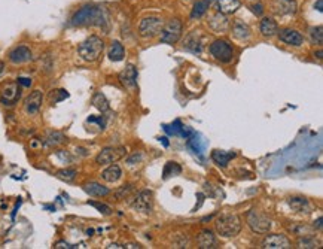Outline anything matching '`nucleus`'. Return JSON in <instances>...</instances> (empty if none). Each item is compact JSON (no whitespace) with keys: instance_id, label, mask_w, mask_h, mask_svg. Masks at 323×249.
Listing matches in <instances>:
<instances>
[{"instance_id":"nucleus-1","label":"nucleus","mask_w":323,"mask_h":249,"mask_svg":"<svg viewBox=\"0 0 323 249\" xmlns=\"http://www.w3.org/2000/svg\"><path fill=\"white\" fill-rule=\"evenodd\" d=\"M108 23V12L102 6H82L73 17L70 24L75 27L81 26H99L103 27Z\"/></svg>"},{"instance_id":"nucleus-2","label":"nucleus","mask_w":323,"mask_h":249,"mask_svg":"<svg viewBox=\"0 0 323 249\" xmlns=\"http://www.w3.org/2000/svg\"><path fill=\"white\" fill-rule=\"evenodd\" d=\"M215 228L220 237H225V239L235 237L241 231V219L235 213H225L216 219Z\"/></svg>"},{"instance_id":"nucleus-3","label":"nucleus","mask_w":323,"mask_h":249,"mask_svg":"<svg viewBox=\"0 0 323 249\" xmlns=\"http://www.w3.org/2000/svg\"><path fill=\"white\" fill-rule=\"evenodd\" d=\"M103 50H105V42L99 36H90L82 44H79L78 54L81 56L82 60L93 63L100 59Z\"/></svg>"},{"instance_id":"nucleus-4","label":"nucleus","mask_w":323,"mask_h":249,"mask_svg":"<svg viewBox=\"0 0 323 249\" xmlns=\"http://www.w3.org/2000/svg\"><path fill=\"white\" fill-rule=\"evenodd\" d=\"M246 221H247V225L250 227V230L253 233H258V234L268 233L271 230V225H272L271 219L258 209H250L246 215Z\"/></svg>"},{"instance_id":"nucleus-5","label":"nucleus","mask_w":323,"mask_h":249,"mask_svg":"<svg viewBox=\"0 0 323 249\" xmlns=\"http://www.w3.org/2000/svg\"><path fill=\"white\" fill-rule=\"evenodd\" d=\"M182 29H183V26H182L180 20H177V18L168 20L162 26V29L160 32L161 33V42L162 44H168V45L176 44L180 39V36H182Z\"/></svg>"},{"instance_id":"nucleus-6","label":"nucleus","mask_w":323,"mask_h":249,"mask_svg":"<svg viewBox=\"0 0 323 249\" xmlns=\"http://www.w3.org/2000/svg\"><path fill=\"white\" fill-rule=\"evenodd\" d=\"M209 53H210V56L215 60H217L220 63H231L232 59H234V50H232V47L226 41H223V39L215 41L209 47Z\"/></svg>"},{"instance_id":"nucleus-7","label":"nucleus","mask_w":323,"mask_h":249,"mask_svg":"<svg viewBox=\"0 0 323 249\" xmlns=\"http://www.w3.org/2000/svg\"><path fill=\"white\" fill-rule=\"evenodd\" d=\"M162 26H164L162 18H160V17H146L139 24V35L143 39H152L161 32Z\"/></svg>"},{"instance_id":"nucleus-8","label":"nucleus","mask_w":323,"mask_h":249,"mask_svg":"<svg viewBox=\"0 0 323 249\" xmlns=\"http://www.w3.org/2000/svg\"><path fill=\"white\" fill-rule=\"evenodd\" d=\"M21 97V85L18 82H8L0 91V102L5 106H14Z\"/></svg>"},{"instance_id":"nucleus-9","label":"nucleus","mask_w":323,"mask_h":249,"mask_svg":"<svg viewBox=\"0 0 323 249\" xmlns=\"http://www.w3.org/2000/svg\"><path fill=\"white\" fill-rule=\"evenodd\" d=\"M133 209L142 213H151L154 209V194L149 189H143L137 192L134 201H133Z\"/></svg>"},{"instance_id":"nucleus-10","label":"nucleus","mask_w":323,"mask_h":249,"mask_svg":"<svg viewBox=\"0 0 323 249\" xmlns=\"http://www.w3.org/2000/svg\"><path fill=\"white\" fill-rule=\"evenodd\" d=\"M125 152H127V151H125V148H122V146H119V148H113V146L105 148V149L100 151V154L97 155L96 161H97V164H102V166L112 164V163L118 161L119 158H122V157L125 155Z\"/></svg>"},{"instance_id":"nucleus-11","label":"nucleus","mask_w":323,"mask_h":249,"mask_svg":"<svg viewBox=\"0 0 323 249\" xmlns=\"http://www.w3.org/2000/svg\"><path fill=\"white\" fill-rule=\"evenodd\" d=\"M262 248L264 249H289L292 248V243L289 239L283 234H269L262 240Z\"/></svg>"},{"instance_id":"nucleus-12","label":"nucleus","mask_w":323,"mask_h":249,"mask_svg":"<svg viewBox=\"0 0 323 249\" xmlns=\"http://www.w3.org/2000/svg\"><path fill=\"white\" fill-rule=\"evenodd\" d=\"M287 206L292 209V212L295 213H301V215H310L313 212L311 203L301 195H293L287 198Z\"/></svg>"},{"instance_id":"nucleus-13","label":"nucleus","mask_w":323,"mask_h":249,"mask_svg":"<svg viewBox=\"0 0 323 249\" xmlns=\"http://www.w3.org/2000/svg\"><path fill=\"white\" fill-rule=\"evenodd\" d=\"M271 9L275 15H293L296 12V2L295 0H272Z\"/></svg>"},{"instance_id":"nucleus-14","label":"nucleus","mask_w":323,"mask_h":249,"mask_svg":"<svg viewBox=\"0 0 323 249\" xmlns=\"http://www.w3.org/2000/svg\"><path fill=\"white\" fill-rule=\"evenodd\" d=\"M42 103H44V94L41 90H35L29 94V97L26 99V103H24V109L29 115H36L41 108H42Z\"/></svg>"},{"instance_id":"nucleus-15","label":"nucleus","mask_w":323,"mask_h":249,"mask_svg":"<svg viewBox=\"0 0 323 249\" xmlns=\"http://www.w3.org/2000/svg\"><path fill=\"white\" fill-rule=\"evenodd\" d=\"M9 60L14 64H24V63H29V62L33 60V54H32L30 48H27L24 45H20V47H17L15 50H12L9 53Z\"/></svg>"},{"instance_id":"nucleus-16","label":"nucleus","mask_w":323,"mask_h":249,"mask_svg":"<svg viewBox=\"0 0 323 249\" xmlns=\"http://www.w3.org/2000/svg\"><path fill=\"white\" fill-rule=\"evenodd\" d=\"M278 39L281 42H284L286 45H290V47H301L304 44V36L299 32L292 30V29H283V30H280Z\"/></svg>"},{"instance_id":"nucleus-17","label":"nucleus","mask_w":323,"mask_h":249,"mask_svg":"<svg viewBox=\"0 0 323 249\" xmlns=\"http://www.w3.org/2000/svg\"><path fill=\"white\" fill-rule=\"evenodd\" d=\"M137 78H139V72L136 69V66L128 64L121 73H119V81L122 85H125L127 88H134L137 85Z\"/></svg>"},{"instance_id":"nucleus-18","label":"nucleus","mask_w":323,"mask_h":249,"mask_svg":"<svg viewBox=\"0 0 323 249\" xmlns=\"http://www.w3.org/2000/svg\"><path fill=\"white\" fill-rule=\"evenodd\" d=\"M241 6V2L240 0H216V11L223 14V15H229V14H234L240 9Z\"/></svg>"},{"instance_id":"nucleus-19","label":"nucleus","mask_w":323,"mask_h":249,"mask_svg":"<svg viewBox=\"0 0 323 249\" xmlns=\"http://www.w3.org/2000/svg\"><path fill=\"white\" fill-rule=\"evenodd\" d=\"M183 48H185L186 51H191V53H194V54H197V53H201L203 44H201L200 33H198L197 30H195V32H192L191 35H188V36H186V39H185V44H183Z\"/></svg>"},{"instance_id":"nucleus-20","label":"nucleus","mask_w":323,"mask_h":249,"mask_svg":"<svg viewBox=\"0 0 323 249\" xmlns=\"http://www.w3.org/2000/svg\"><path fill=\"white\" fill-rule=\"evenodd\" d=\"M209 26L212 27L213 32H226L228 27H229V20L226 18V15L217 12L216 15H213L209 21Z\"/></svg>"},{"instance_id":"nucleus-21","label":"nucleus","mask_w":323,"mask_h":249,"mask_svg":"<svg viewBox=\"0 0 323 249\" xmlns=\"http://www.w3.org/2000/svg\"><path fill=\"white\" fill-rule=\"evenodd\" d=\"M84 191L90 194L91 197H105L110 194V189L99 182H88L84 185Z\"/></svg>"},{"instance_id":"nucleus-22","label":"nucleus","mask_w":323,"mask_h":249,"mask_svg":"<svg viewBox=\"0 0 323 249\" xmlns=\"http://www.w3.org/2000/svg\"><path fill=\"white\" fill-rule=\"evenodd\" d=\"M259 32L265 38H272L278 33V26L272 18H262L259 24Z\"/></svg>"},{"instance_id":"nucleus-23","label":"nucleus","mask_w":323,"mask_h":249,"mask_svg":"<svg viewBox=\"0 0 323 249\" xmlns=\"http://www.w3.org/2000/svg\"><path fill=\"white\" fill-rule=\"evenodd\" d=\"M197 242H198V248H201V249H210V248L216 246V236L210 230H203L200 233V236L197 237Z\"/></svg>"},{"instance_id":"nucleus-24","label":"nucleus","mask_w":323,"mask_h":249,"mask_svg":"<svg viewBox=\"0 0 323 249\" xmlns=\"http://www.w3.org/2000/svg\"><path fill=\"white\" fill-rule=\"evenodd\" d=\"M237 154L235 152H232V151H229V152H226V151H220V149H215L213 152H212V160L217 164V166H220V167H226L228 166V163L235 157Z\"/></svg>"},{"instance_id":"nucleus-25","label":"nucleus","mask_w":323,"mask_h":249,"mask_svg":"<svg viewBox=\"0 0 323 249\" xmlns=\"http://www.w3.org/2000/svg\"><path fill=\"white\" fill-rule=\"evenodd\" d=\"M66 142V136L61 131H48L44 137V146L45 148H53L58 146Z\"/></svg>"},{"instance_id":"nucleus-26","label":"nucleus","mask_w":323,"mask_h":249,"mask_svg":"<svg viewBox=\"0 0 323 249\" xmlns=\"http://www.w3.org/2000/svg\"><path fill=\"white\" fill-rule=\"evenodd\" d=\"M164 130L168 134L173 136H182V137H188L189 134H192V130H189L186 125H183L180 121H174L171 125H164Z\"/></svg>"},{"instance_id":"nucleus-27","label":"nucleus","mask_w":323,"mask_h":249,"mask_svg":"<svg viewBox=\"0 0 323 249\" xmlns=\"http://www.w3.org/2000/svg\"><path fill=\"white\" fill-rule=\"evenodd\" d=\"M121 176H122V170H121V167H119L118 164H113V163H112L106 170H103V173H102V178H103L106 182H110V184L119 181Z\"/></svg>"},{"instance_id":"nucleus-28","label":"nucleus","mask_w":323,"mask_h":249,"mask_svg":"<svg viewBox=\"0 0 323 249\" xmlns=\"http://www.w3.org/2000/svg\"><path fill=\"white\" fill-rule=\"evenodd\" d=\"M232 36L238 41H246L250 38V29L247 24L241 23V21H235L232 24Z\"/></svg>"},{"instance_id":"nucleus-29","label":"nucleus","mask_w":323,"mask_h":249,"mask_svg":"<svg viewBox=\"0 0 323 249\" xmlns=\"http://www.w3.org/2000/svg\"><path fill=\"white\" fill-rule=\"evenodd\" d=\"M109 60L112 62H121L125 56V50H124V45L119 42V41H113L110 44V48H109Z\"/></svg>"},{"instance_id":"nucleus-30","label":"nucleus","mask_w":323,"mask_h":249,"mask_svg":"<svg viewBox=\"0 0 323 249\" xmlns=\"http://www.w3.org/2000/svg\"><path fill=\"white\" fill-rule=\"evenodd\" d=\"M93 105H94V108L97 109V111H100V112H106V111H109V100L106 99V96L103 94V93H100V91H97L96 94H94V97H93Z\"/></svg>"},{"instance_id":"nucleus-31","label":"nucleus","mask_w":323,"mask_h":249,"mask_svg":"<svg viewBox=\"0 0 323 249\" xmlns=\"http://www.w3.org/2000/svg\"><path fill=\"white\" fill-rule=\"evenodd\" d=\"M209 3H210V2H207V0H200V2H197V3L194 5V8H192L191 18H192V20L201 18V17L207 12V9H209Z\"/></svg>"},{"instance_id":"nucleus-32","label":"nucleus","mask_w":323,"mask_h":249,"mask_svg":"<svg viewBox=\"0 0 323 249\" xmlns=\"http://www.w3.org/2000/svg\"><path fill=\"white\" fill-rule=\"evenodd\" d=\"M164 179H168L170 176H177L182 173V167L176 161H168L164 167Z\"/></svg>"},{"instance_id":"nucleus-33","label":"nucleus","mask_w":323,"mask_h":249,"mask_svg":"<svg viewBox=\"0 0 323 249\" xmlns=\"http://www.w3.org/2000/svg\"><path fill=\"white\" fill-rule=\"evenodd\" d=\"M310 41L316 45H322L323 44V29L320 26L310 29Z\"/></svg>"},{"instance_id":"nucleus-34","label":"nucleus","mask_w":323,"mask_h":249,"mask_svg":"<svg viewBox=\"0 0 323 249\" xmlns=\"http://www.w3.org/2000/svg\"><path fill=\"white\" fill-rule=\"evenodd\" d=\"M76 173L78 172L75 169H63V170L57 172V178H60L61 181H66V182H72L76 178Z\"/></svg>"},{"instance_id":"nucleus-35","label":"nucleus","mask_w":323,"mask_h":249,"mask_svg":"<svg viewBox=\"0 0 323 249\" xmlns=\"http://www.w3.org/2000/svg\"><path fill=\"white\" fill-rule=\"evenodd\" d=\"M290 230H292L295 234H298L299 237H301V236H311V234H313V228H311V227H307V225H304V224L292 225Z\"/></svg>"},{"instance_id":"nucleus-36","label":"nucleus","mask_w":323,"mask_h":249,"mask_svg":"<svg viewBox=\"0 0 323 249\" xmlns=\"http://www.w3.org/2000/svg\"><path fill=\"white\" fill-rule=\"evenodd\" d=\"M69 97V93L66 90H54L51 94H50V100L51 103H60L61 100L67 99Z\"/></svg>"},{"instance_id":"nucleus-37","label":"nucleus","mask_w":323,"mask_h":249,"mask_svg":"<svg viewBox=\"0 0 323 249\" xmlns=\"http://www.w3.org/2000/svg\"><path fill=\"white\" fill-rule=\"evenodd\" d=\"M298 245L299 248H305V249H311V248H316V240L313 239V236H301L299 240H298Z\"/></svg>"},{"instance_id":"nucleus-38","label":"nucleus","mask_w":323,"mask_h":249,"mask_svg":"<svg viewBox=\"0 0 323 249\" xmlns=\"http://www.w3.org/2000/svg\"><path fill=\"white\" fill-rule=\"evenodd\" d=\"M88 204H91L93 207H96L100 213L103 215H110L112 213V209L108 206V204H103V203H99V201H88Z\"/></svg>"},{"instance_id":"nucleus-39","label":"nucleus","mask_w":323,"mask_h":249,"mask_svg":"<svg viewBox=\"0 0 323 249\" xmlns=\"http://www.w3.org/2000/svg\"><path fill=\"white\" fill-rule=\"evenodd\" d=\"M133 191V185L131 184H128V185H124V187H121L116 192H115V195H116V198H124V197H127L130 192Z\"/></svg>"},{"instance_id":"nucleus-40","label":"nucleus","mask_w":323,"mask_h":249,"mask_svg":"<svg viewBox=\"0 0 323 249\" xmlns=\"http://www.w3.org/2000/svg\"><path fill=\"white\" fill-rule=\"evenodd\" d=\"M140 160H142V154L139 152H136V154H133L128 160H127V163H128V166H134V164H137V163H140Z\"/></svg>"},{"instance_id":"nucleus-41","label":"nucleus","mask_w":323,"mask_h":249,"mask_svg":"<svg viewBox=\"0 0 323 249\" xmlns=\"http://www.w3.org/2000/svg\"><path fill=\"white\" fill-rule=\"evenodd\" d=\"M88 123H97V124H100L102 128H105V125H106V121H105V118H102V117H99V118L90 117V118H88Z\"/></svg>"},{"instance_id":"nucleus-42","label":"nucleus","mask_w":323,"mask_h":249,"mask_svg":"<svg viewBox=\"0 0 323 249\" xmlns=\"http://www.w3.org/2000/svg\"><path fill=\"white\" fill-rule=\"evenodd\" d=\"M252 11H253V14H256L258 17H261V15L264 14V8H262V5H261V3L252 5Z\"/></svg>"},{"instance_id":"nucleus-43","label":"nucleus","mask_w":323,"mask_h":249,"mask_svg":"<svg viewBox=\"0 0 323 249\" xmlns=\"http://www.w3.org/2000/svg\"><path fill=\"white\" fill-rule=\"evenodd\" d=\"M21 87H26V88H29L30 85H32V79L30 78H18V81H17Z\"/></svg>"},{"instance_id":"nucleus-44","label":"nucleus","mask_w":323,"mask_h":249,"mask_svg":"<svg viewBox=\"0 0 323 249\" xmlns=\"http://www.w3.org/2000/svg\"><path fill=\"white\" fill-rule=\"evenodd\" d=\"M54 248H57V249H60V248H64V249H72V248H76V246H73V245H70V243H67V242H58Z\"/></svg>"},{"instance_id":"nucleus-45","label":"nucleus","mask_w":323,"mask_h":249,"mask_svg":"<svg viewBox=\"0 0 323 249\" xmlns=\"http://www.w3.org/2000/svg\"><path fill=\"white\" fill-rule=\"evenodd\" d=\"M322 221H323V219H322V216H320V218H319V219H317V221L314 222V225H313V228H317V230H322Z\"/></svg>"},{"instance_id":"nucleus-46","label":"nucleus","mask_w":323,"mask_h":249,"mask_svg":"<svg viewBox=\"0 0 323 249\" xmlns=\"http://www.w3.org/2000/svg\"><path fill=\"white\" fill-rule=\"evenodd\" d=\"M316 6H317V11L322 12V11H323V8H322V6H323V0H317V3H314V8H316Z\"/></svg>"},{"instance_id":"nucleus-47","label":"nucleus","mask_w":323,"mask_h":249,"mask_svg":"<svg viewBox=\"0 0 323 249\" xmlns=\"http://www.w3.org/2000/svg\"><path fill=\"white\" fill-rule=\"evenodd\" d=\"M3 70H5V64H3V62H0V75L3 73Z\"/></svg>"},{"instance_id":"nucleus-48","label":"nucleus","mask_w":323,"mask_h":249,"mask_svg":"<svg viewBox=\"0 0 323 249\" xmlns=\"http://www.w3.org/2000/svg\"><path fill=\"white\" fill-rule=\"evenodd\" d=\"M314 56H317V59H319V60H322V51H317V53H314Z\"/></svg>"},{"instance_id":"nucleus-49","label":"nucleus","mask_w":323,"mask_h":249,"mask_svg":"<svg viewBox=\"0 0 323 249\" xmlns=\"http://www.w3.org/2000/svg\"><path fill=\"white\" fill-rule=\"evenodd\" d=\"M167 137H161V140H162V143H164V146H168V142L165 140Z\"/></svg>"},{"instance_id":"nucleus-50","label":"nucleus","mask_w":323,"mask_h":249,"mask_svg":"<svg viewBox=\"0 0 323 249\" xmlns=\"http://www.w3.org/2000/svg\"><path fill=\"white\" fill-rule=\"evenodd\" d=\"M207 2H212V0H207Z\"/></svg>"}]
</instances>
